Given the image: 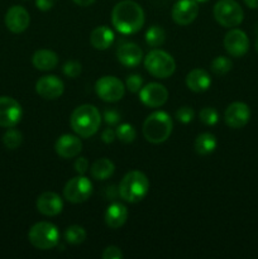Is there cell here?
Instances as JSON below:
<instances>
[{
    "label": "cell",
    "mask_w": 258,
    "mask_h": 259,
    "mask_svg": "<svg viewBox=\"0 0 258 259\" xmlns=\"http://www.w3.org/2000/svg\"><path fill=\"white\" fill-rule=\"evenodd\" d=\"M164 39H166V33H164L163 28L159 25H152L151 28L147 29L146 42L151 47H159L163 45Z\"/></svg>",
    "instance_id": "cell-26"
},
{
    "label": "cell",
    "mask_w": 258,
    "mask_h": 259,
    "mask_svg": "<svg viewBox=\"0 0 258 259\" xmlns=\"http://www.w3.org/2000/svg\"><path fill=\"white\" fill-rule=\"evenodd\" d=\"M194 116H195V111L192 110V108H190V106H182V108H180L179 110L176 111L177 120L181 121V123L184 124H187L190 123V121H192Z\"/></svg>",
    "instance_id": "cell-34"
},
{
    "label": "cell",
    "mask_w": 258,
    "mask_h": 259,
    "mask_svg": "<svg viewBox=\"0 0 258 259\" xmlns=\"http://www.w3.org/2000/svg\"><path fill=\"white\" fill-rule=\"evenodd\" d=\"M95 91L99 98L106 103H116L125 94V86L114 76H103L95 82Z\"/></svg>",
    "instance_id": "cell-9"
},
{
    "label": "cell",
    "mask_w": 258,
    "mask_h": 259,
    "mask_svg": "<svg viewBox=\"0 0 258 259\" xmlns=\"http://www.w3.org/2000/svg\"><path fill=\"white\" fill-rule=\"evenodd\" d=\"M65 239L72 245L82 244L86 240V230L80 225H71L66 229Z\"/></svg>",
    "instance_id": "cell-27"
},
{
    "label": "cell",
    "mask_w": 258,
    "mask_h": 259,
    "mask_svg": "<svg viewBox=\"0 0 258 259\" xmlns=\"http://www.w3.org/2000/svg\"><path fill=\"white\" fill-rule=\"evenodd\" d=\"M174 123L169 115L164 111H154L149 114L143 123V137L152 144H161L169 138Z\"/></svg>",
    "instance_id": "cell-3"
},
{
    "label": "cell",
    "mask_w": 258,
    "mask_h": 259,
    "mask_svg": "<svg viewBox=\"0 0 258 259\" xmlns=\"http://www.w3.org/2000/svg\"><path fill=\"white\" fill-rule=\"evenodd\" d=\"M93 194V184L83 175L71 179L63 187V197L72 204H81L90 199Z\"/></svg>",
    "instance_id": "cell-8"
},
{
    "label": "cell",
    "mask_w": 258,
    "mask_h": 259,
    "mask_svg": "<svg viewBox=\"0 0 258 259\" xmlns=\"http://www.w3.org/2000/svg\"><path fill=\"white\" fill-rule=\"evenodd\" d=\"M196 2H197V3H206L207 0H196Z\"/></svg>",
    "instance_id": "cell-43"
},
{
    "label": "cell",
    "mask_w": 258,
    "mask_h": 259,
    "mask_svg": "<svg viewBox=\"0 0 258 259\" xmlns=\"http://www.w3.org/2000/svg\"><path fill=\"white\" fill-rule=\"evenodd\" d=\"M103 259H123V253H121L120 248L114 247V245H109L104 249L103 254H101Z\"/></svg>",
    "instance_id": "cell-36"
},
{
    "label": "cell",
    "mask_w": 258,
    "mask_h": 259,
    "mask_svg": "<svg viewBox=\"0 0 258 259\" xmlns=\"http://www.w3.org/2000/svg\"><path fill=\"white\" fill-rule=\"evenodd\" d=\"M37 210L45 217H56L63 209V201L56 192L46 191L37 199Z\"/></svg>",
    "instance_id": "cell-18"
},
{
    "label": "cell",
    "mask_w": 258,
    "mask_h": 259,
    "mask_svg": "<svg viewBox=\"0 0 258 259\" xmlns=\"http://www.w3.org/2000/svg\"><path fill=\"white\" fill-rule=\"evenodd\" d=\"M114 42V33L106 25H100L91 32L90 43L95 50L104 51L111 47Z\"/></svg>",
    "instance_id": "cell-22"
},
{
    "label": "cell",
    "mask_w": 258,
    "mask_h": 259,
    "mask_svg": "<svg viewBox=\"0 0 258 259\" xmlns=\"http://www.w3.org/2000/svg\"><path fill=\"white\" fill-rule=\"evenodd\" d=\"M144 20L143 9L133 0L119 2L111 12V23L115 29L123 34H134L141 30Z\"/></svg>",
    "instance_id": "cell-1"
},
{
    "label": "cell",
    "mask_w": 258,
    "mask_h": 259,
    "mask_svg": "<svg viewBox=\"0 0 258 259\" xmlns=\"http://www.w3.org/2000/svg\"><path fill=\"white\" fill-rule=\"evenodd\" d=\"M139 99L148 108H159L164 105L168 99V91L158 82H149L141 89Z\"/></svg>",
    "instance_id": "cell-11"
},
{
    "label": "cell",
    "mask_w": 258,
    "mask_h": 259,
    "mask_svg": "<svg viewBox=\"0 0 258 259\" xmlns=\"http://www.w3.org/2000/svg\"><path fill=\"white\" fill-rule=\"evenodd\" d=\"M35 91L40 98L46 99V100H56L62 96L63 91H65V85L57 76H42L35 83Z\"/></svg>",
    "instance_id": "cell-14"
},
{
    "label": "cell",
    "mask_w": 258,
    "mask_h": 259,
    "mask_svg": "<svg viewBox=\"0 0 258 259\" xmlns=\"http://www.w3.org/2000/svg\"><path fill=\"white\" fill-rule=\"evenodd\" d=\"M32 63L37 70L51 71L57 66L58 56L57 53L50 50L35 51L32 57Z\"/></svg>",
    "instance_id": "cell-23"
},
{
    "label": "cell",
    "mask_w": 258,
    "mask_h": 259,
    "mask_svg": "<svg viewBox=\"0 0 258 259\" xmlns=\"http://www.w3.org/2000/svg\"><path fill=\"white\" fill-rule=\"evenodd\" d=\"M72 131L81 138H90L99 131L101 124L100 111L91 104H82L72 111L70 118Z\"/></svg>",
    "instance_id": "cell-2"
},
{
    "label": "cell",
    "mask_w": 258,
    "mask_h": 259,
    "mask_svg": "<svg viewBox=\"0 0 258 259\" xmlns=\"http://www.w3.org/2000/svg\"><path fill=\"white\" fill-rule=\"evenodd\" d=\"M30 244L40 250H48L57 247L60 243V232L52 223L39 222L33 225L28 233Z\"/></svg>",
    "instance_id": "cell-5"
},
{
    "label": "cell",
    "mask_w": 258,
    "mask_h": 259,
    "mask_svg": "<svg viewBox=\"0 0 258 259\" xmlns=\"http://www.w3.org/2000/svg\"><path fill=\"white\" fill-rule=\"evenodd\" d=\"M211 85L210 75L202 68H195L186 76V86L194 93H204Z\"/></svg>",
    "instance_id": "cell-21"
},
{
    "label": "cell",
    "mask_w": 258,
    "mask_h": 259,
    "mask_svg": "<svg viewBox=\"0 0 258 259\" xmlns=\"http://www.w3.org/2000/svg\"><path fill=\"white\" fill-rule=\"evenodd\" d=\"M55 151L61 158L70 159L75 158L82 151V142L77 136L72 134H63L56 141Z\"/></svg>",
    "instance_id": "cell-17"
},
{
    "label": "cell",
    "mask_w": 258,
    "mask_h": 259,
    "mask_svg": "<svg viewBox=\"0 0 258 259\" xmlns=\"http://www.w3.org/2000/svg\"><path fill=\"white\" fill-rule=\"evenodd\" d=\"M199 118L205 125H215L219 120V115H218V111L214 108H204L200 110Z\"/></svg>",
    "instance_id": "cell-31"
},
{
    "label": "cell",
    "mask_w": 258,
    "mask_h": 259,
    "mask_svg": "<svg viewBox=\"0 0 258 259\" xmlns=\"http://www.w3.org/2000/svg\"><path fill=\"white\" fill-rule=\"evenodd\" d=\"M75 4H77L78 7H90L95 3V0H72Z\"/></svg>",
    "instance_id": "cell-40"
},
{
    "label": "cell",
    "mask_w": 258,
    "mask_h": 259,
    "mask_svg": "<svg viewBox=\"0 0 258 259\" xmlns=\"http://www.w3.org/2000/svg\"><path fill=\"white\" fill-rule=\"evenodd\" d=\"M104 219H105V224L110 229H119V228H121L126 223L128 209L123 204H120V202H113L106 209Z\"/></svg>",
    "instance_id": "cell-20"
},
{
    "label": "cell",
    "mask_w": 258,
    "mask_h": 259,
    "mask_svg": "<svg viewBox=\"0 0 258 259\" xmlns=\"http://www.w3.org/2000/svg\"><path fill=\"white\" fill-rule=\"evenodd\" d=\"M30 17L27 9L20 5H13L5 14V25L12 33H22L29 27Z\"/></svg>",
    "instance_id": "cell-16"
},
{
    "label": "cell",
    "mask_w": 258,
    "mask_h": 259,
    "mask_svg": "<svg viewBox=\"0 0 258 259\" xmlns=\"http://www.w3.org/2000/svg\"><path fill=\"white\" fill-rule=\"evenodd\" d=\"M233 67V62L230 58L225 57V56H219V57L214 58L211 62V71L218 76H223L225 73L229 72Z\"/></svg>",
    "instance_id": "cell-29"
},
{
    "label": "cell",
    "mask_w": 258,
    "mask_h": 259,
    "mask_svg": "<svg viewBox=\"0 0 258 259\" xmlns=\"http://www.w3.org/2000/svg\"><path fill=\"white\" fill-rule=\"evenodd\" d=\"M244 3L250 9H257L258 8V0H244Z\"/></svg>",
    "instance_id": "cell-41"
},
{
    "label": "cell",
    "mask_w": 258,
    "mask_h": 259,
    "mask_svg": "<svg viewBox=\"0 0 258 259\" xmlns=\"http://www.w3.org/2000/svg\"><path fill=\"white\" fill-rule=\"evenodd\" d=\"M23 142V136L17 129L9 128L5 134L3 136V143L8 149H17L19 148Z\"/></svg>",
    "instance_id": "cell-28"
},
{
    "label": "cell",
    "mask_w": 258,
    "mask_h": 259,
    "mask_svg": "<svg viewBox=\"0 0 258 259\" xmlns=\"http://www.w3.org/2000/svg\"><path fill=\"white\" fill-rule=\"evenodd\" d=\"M199 14L196 0H179L172 8V19L179 25H189Z\"/></svg>",
    "instance_id": "cell-15"
},
{
    "label": "cell",
    "mask_w": 258,
    "mask_h": 259,
    "mask_svg": "<svg viewBox=\"0 0 258 259\" xmlns=\"http://www.w3.org/2000/svg\"><path fill=\"white\" fill-rule=\"evenodd\" d=\"M115 133L116 138H118L119 141L123 142V143H132L137 137V132L136 129H134V126L128 123L120 124V125L116 128Z\"/></svg>",
    "instance_id": "cell-30"
},
{
    "label": "cell",
    "mask_w": 258,
    "mask_h": 259,
    "mask_svg": "<svg viewBox=\"0 0 258 259\" xmlns=\"http://www.w3.org/2000/svg\"><path fill=\"white\" fill-rule=\"evenodd\" d=\"M125 88L133 94L139 93L141 89L143 88V77L141 75H136V73L128 76L125 80Z\"/></svg>",
    "instance_id": "cell-32"
},
{
    "label": "cell",
    "mask_w": 258,
    "mask_h": 259,
    "mask_svg": "<svg viewBox=\"0 0 258 259\" xmlns=\"http://www.w3.org/2000/svg\"><path fill=\"white\" fill-rule=\"evenodd\" d=\"M250 119L249 106L245 103L235 101L227 108L224 113V120L229 128L240 129L248 124Z\"/></svg>",
    "instance_id": "cell-13"
},
{
    "label": "cell",
    "mask_w": 258,
    "mask_h": 259,
    "mask_svg": "<svg viewBox=\"0 0 258 259\" xmlns=\"http://www.w3.org/2000/svg\"><path fill=\"white\" fill-rule=\"evenodd\" d=\"M214 18L222 27L234 28L243 22L244 13L235 0H219L214 7Z\"/></svg>",
    "instance_id": "cell-7"
},
{
    "label": "cell",
    "mask_w": 258,
    "mask_h": 259,
    "mask_svg": "<svg viewBox=\"0 0 258 259\" xmlns=\"http://www.w3.org/2000/svg\"><path fill=\"white\" fill-rule=\"evenodd\" d=\"M56 2L57 0H35V7L42 12H47L56 4Z\"/></svg>",
    "instance_id": "cell-39"
},
{
    "label": "cell",
    "mask_w": 258,
    "mask_h": 259,
    "mask_svg": "<svg viewBox=\"0 0 258 259\" xmlns=\"http://www.w3.org/2000/svg\"><path fill=\"white\" fill-rule=\"evenodd\" d=\"M224 48L232 57H243L249 50V39L243 30L233 28L225 34Z\"/></svg>",
    "instance_id": "cell-12"
},
{
    "label": "cell",
    "mask_w": 258,
    "mask_h": 259,
    "mask_svg": "<svg viewBox=\"0 0 258 259\" xmlns=\"http://www.w3.org/2000/svg\"><path fill=\"white\" fill-rule=\"evenodd\" d=\"M115 138H116V133L115 131H113L111 128H106L105 131H103V133H101V141L106 144L113 143V142L115 141Z\"/></svg>",
    "instance_id": "cell-38"
},
{
    "label": "cell",
    "mask_w": 258,
    "mask_h": 259,
    "mask_svg": "<svg viewBox=\"0 0 258 259\" xmlns=\"http://www.w3.org/2000/svg\"><path fill=\"white\" fill-rule=\"evenodd\" d=\"M89 169V162L85 157H78L75 161V171L78 175H85Z\"/></svg>",
    "instance_id": "cell-37"
},
{
    "label": "cell",
    "mask_w": 258,
    "mask_h": 259,
    "mask_svg": "<svg viewBox=\"0 0 258 259\" xmlns=\"http://www.w3.org/2000/svg\"><path fill=\"white\" fill-rule=\"evenodd\" d=\"M254 47H255V51H257V52H258V35H257V39H255Z\"/></svg>",
    "instance_id": "cell-42"
},
{
    "label": "cell",
    "mask_w": 258,
    "mask_h": 259,
    "mask_svg": "<svg viewBox=\"0 0 258 259\" xmlns=\"http://www.w3.org/2000/svg\"><path fill=\"white\" fill-rule=\"evenodd\" d=\"M119 196L126 202L136 204L142 201L149 191V181L141 171H131L121 179L118 187Z\"/></svg>",
    "instance_id": "cell-4"
},
{
    "label": "cell",
    "mask_w": 258,
    "mask_h": 259,
    "mask_svg": "<svg viewBox=\"0 0 258 259\" xmlns=\"http://www.w3.org/2000/svg\"><path fill=\"white\" fill-rule=\"evenodd\" d=\"M62 71L67 77L75 78L80 75L81 71H82V67H81V63L77 62V61H68V62H66L63 65Z\"/></svg>",
    "instance_id": "cell-33"
},
{
    "label": "cell",
    "mask_w": 258,
    "mask_h": 259,
    "mask_svg": "<svg viewBox=\"0 0 258 259\" xmlns=\"http://www.w3.org/2000/svg\"><path fill=\"white\" fill-rule=\"evenodd\" d=\"M120 119V113L116 111L115 109H106L104 111V120L108 125H118Z\"/></svg>",
    "instance_id": "cell-35"
},
{
    "label": "cell",
    "mask_w": 258,
    "mask_h": 259,
    "mask_svg": "<svg viewBox=\"0 0 258 259\" xmlns=\"http://www.w3.org/2000/svg\"><path fill=\"white\" fill-rule=\"evenodd\" d=\"M23 116V109L17 100L9 96H0V126L14 128Z\"/></svg>",
    "instance_id": "cell-10"
},
{
    "label": "cell",
    "mask_w": 258,
    "mask_h": 259,
    "mask_svg": "<svg viewBox=\"0 0 258 259\" xmlns=\"http://www.w3.org/2000/svg\"><path fill=\"white\" fill-rule=\"evenodd\" d=\"M114 171H115V166L113 162L108 158H100L93 163L90 168V174L93 179L98 180V181H104L113 176Z\"/></svg>",
    "instance_id": "cell-24"
},
{
    "label": "cell",
    "mask_w": 258,
    "mask_h": 259,
    "mask_svg": "<svg viewBox=\"0 0 258 259\" xmlns=\"http://www.w3.org/2000/svg\"><path fill=\"white\" fill-rule=\"evenodd\" d=\"M217 146V138L211 133L200 134V136H197L196 141H195V151L200 156H207V154L212 153Z\"/></svg>",
    "instance_id": "cell-25"
},
{
    "label": "cell",
    "mask_w": 258,
    "mask_h": 259,
    "mask_svg": "<svg viewBox=\"0 0 258 259\" xmlns=\"http://www.w3.org/2000/svg\"><path fill=\"white\" fill-rule=\"evenodd\" d=\"M144 67L156 78H167L174 75L176 62L169 53L162 50H152L144 58Z\"/></svg>",
    "instance_id": "cell-6"
},
{
    "label": "cell",
    "mask_w": 258,
    "mask_h": 259,
    "mask_svg": "<svg viewBox=\"0 0 258 259\" xmlns=\"http://www.w3.org/2000/svg\"><path fill=\"white\" fill-rule=\"evenodd\" d=\"M116 57H118L119 62L125 67H136L143 58V51L136 43L128 42L118 48Z\"/></svg>",
    "instance_id": "cell-19"
}]
</instances>
